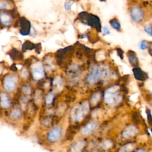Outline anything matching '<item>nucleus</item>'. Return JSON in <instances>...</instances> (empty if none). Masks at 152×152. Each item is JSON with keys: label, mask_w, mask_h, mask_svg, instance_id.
I'll use <instances>...</instances> for the list:
<instances>
[{"label": "nucleus", "mask_w": 152, "mask_h": 152, "mask_svg": "<svg viewBox=\"0 0 152 152\" xmlns=\"http://www.w3.org/2000/svg\"><path fill=\"white\" fill-rule=\"evenodd\" d=\"M22 75H23V77H27V75H28V72L26 70L23 71V72L22 73Z\"/></svg>", "instance_id": "obj_30"}, {"label": "nucleus", "mask_w": 152, "mask_h": 152, "mask_svg": "<svg viewBox=\"0 0 152 152\" xmlns=\"http://www.w3.org/2000/svg\"><path fill=\"white\" fill-rule=\"evenodd\" d=\"M98 127V124L95 122H90L86 125L82 129V134L84 136H87L90 134V133Z\"/></svg>", "instance_id": "obj_7"}, {"label": "nucleus", "mask_w": 152, "mask_h": 152, "mask_svg": "<svg viewBox=\"0 0 152 152\" xmlns=\"http://www.w3.org/2000/svg\"><path fill=\"white\" fill-rule=\"evenodd\" d=\"M151 132H152V129H151Z\"/></svg>", "instance_id": "obj_35"}, {"label": "nucleus", "mask_w": 152, "mask_h": 152, "mask_svg": "<svg viewBox=\"0 0 152 152\" xmlns=\"http://www.w3.org/2000/svg\"><path fill=\"white\" fill-rule=\"evenodd\" d=\"M110 25L112 26V28L115 29L116 30H120L121 28V26L120 23L117 20V19H112V20H110L109 22Z\"/></svg>", "instance_id": "obj_13"}, {"label": "nucleus", "mask_w": 152, "mask_h": 152, "mask_svg": "<svg viewBox=\"0 0 152 152\" xmlns=\"http://www.w3.org/2000/svg\"><path fill=\"white\" fill-rule=\"evenodd\" d=\"M144 31L150 36H152V23L148 24L144 27Z\"/></svg>", "instance_id": "obj_20"}, {"label": "nucleus", "mask_w": 152, "mask_h": 152, "mask_svg": "<svg viewBox=\"0 0 152 152\" xmlns=\"http://www.w3.org/2000/svg\"><path fill=\"white\" fill-rule=\"evenodd\" d=\"M150 112H151V117H152V110Z\"/></svg>", "instance_id": "obj_33"}, {"label": "nucleus", "mask_w": 152, "mask_h": 152, "mask_svg": "<svg viewBox=\"0 0 152 152\" xmlns=\"http://www.w3.org/2000/svg\"><path fill=\"white\" fill-rule=\"evenodd\" d=\"M61 136V127L59 126L53 128L48 134V139L50 142H55L58 140Z\"/></svg>", "instance_id": "obj_4"}, {"label": "nucleus", "mask_w": 152, "mask_h": 152, "mask_svg": "<svg viewBox=\"0 0 152 152\" xmlns=\"http://www.w3.org/2000/svg\"><path fill=\"white\" fill-rule=\"evenodd\" d=\"M16 85V79L12 76H8L4 81V87L8 91H13L15 89Z\"/></svg>", "instance_id": "obj_5"}, {"label": "nucleus", "mask_w": 152, "mask_h": 152, "mask_svg": "<svg viewBox=\"0 0 152 152\" xmlns=\"http://www.w3.org/2000/svg\"><path fill=\"white\" fill-rule=\"evenodd\" d=\"M150 15H151V18H152V10H151V13H150Z\"/></svg>", "instance_id": "obj_32"}, {"label": "nucleus", "mask_w": 152, "mask_h": 152, "mask_svg": "<svg viewBox=\"0 0 152 152\" xmlns=\"http://www.w3.org/2000/svg\"><path fill=\"white\" fill-rule=\"evenodd\" d=\"M101 1H102V0H101ZM105 1V0H104V1Z\"/></svg>", "instance_id": "obj_34"}, {"label": "nucleus", "mask_w": 152, "mask_h": 152, "mask_svg": "<svg viewBox=\"0 0 152 152\" xmlns=\"http://www.w3.org/2000/svg\"><path fill=\"white\" fill-rule=\"evenodd\" d=\"M71 7V1H67L64 4V8L66 11H69Z\"/></svg>", "instance_id": "obj_23"}, {"label": "nucleus", "mask_w": 152, "mask_h": 152, "mask_svg": "<svg viewBox=\"0 0 152 152\" xmlns=\"http://www.w3.org/2000/svg\"><path fill=\"white\" fill-rule=\"evenodd\" d=\"M1 21L3 25H9L12 22V17L7 13H1Z\"/></svg>", "instance_id": "obj_10"}, {"label": "nucleus", "mask_w": 152, "mask_h": 152, "mask_svg": "<svg viewBox=\"0 0 152 152\" xmlns=\"http://www.w3.org/2000/svg\"><path fill=\"white\" fill-rule=\"evenodd\" d=\"M74 113L75 114H73V116L74 117L75 120L77 121H82L83 119V115L84 113L82 107L80 106Z\"/></svg>", "instance_id": "obj_12"}, {"label": "nucleus", "mask_w": 152, "mask_h": 152, "mask_svg": "<svg viewBox=\"0 0 152 152\" xmlns=\"http://www.w3.org/2000/svg\"><path fill=\"white\" fill-rule=\"evenodd\" d=\"M148 53L149 54L152 56V42H150L148 45Z\"/></svg>", "instance_id": "obj_27"}, {"label": "nucleus", "mask_w": 152, "mask_h": 152, "mask_svg": "<svg viewBox=\"0 0 152 152\" xmlns=\"http://www.w3.org/2000/svg\"><path fill=\"white\" fill-rule=\"evenodd\" d=\"M20 115H21L20 110H19V109H14L12 112L11 117V118L13 119H17V118H18L19 117H20Z\"/></svg>", "instance_id": "obj_18"}, {"label": "nucleus", "mask_w": 152, "mask_h": 152, "mask_svg": "<svg viewBox=\"0 0 152 152\" xmlns=\"http://www.w3.org/2000/svg\"><path fill=\"white\" fill-rule=\"evenodd\" d=\"M116 98H117L116 93H109V92L105 91L104 98H105V102L107 103L108 104L113 103L114 102V101H115V100L116 99Z\"/></svg>", "instance_id": "obj_9"}, {"label": "nucleus", "mask_w": 152, "mask_h": 152, "mask_svg": "<svg viewBox=\"0 0 152 152\" xmlns=\"http://www.w3.org/2000/svg\"><path fill=\"white\" fill-rule=\"evenodd\" d=\"M1 105L4 108H8L10 106V101L8 96L3 93L1 94Z\"/></svg>", "instance_id": "obj_11"}, {"label": "nucleus", "mask_w": 152, "mask_h": 152, "mask_svg": "<svg viewBox=\"0 0 152 152\" xmlns=\"http://www.w3.org/2000/svg\"><path fill=\"white\" fill-rule=\"evenodd\" d=\"M103 30L104 33L105 34H109L110 33V31H109V30L108 29V28L107 27H104L103 28Z\"/></svg>", "instance_id": "obj_28"}, {"label": "nucleus", "mask_w": 152, "mask_h": 152, "mask_svg": "<svg viewBox=\"0 0 152 152\" xmlns=\"http://www.w3.org/2000/svg\"><path fill=\"white\" fill-rule=\"evenodd\" d=\"M135 145L134 144H132V143H129L127 144L126 145H125L124 146H123L120 151H131L133 148H134Z\"/></svg>", "instance_id": "obj_16"}, {"label": "nucleus", "mask_w": 152, "mask_h": 152, "mask_svg": "<svg viewBox=\"0 0 152 152\" xmlns=\"http://www.w3.org/2000/svg\"><path fill=\"white\" fill-rule=\"evenodd\" d=\"M82 109H83V112L84 113H87L89 111V103L86 102H84V104L82 106Z\"/></svg>", "instance_id": "obj_22"}, {"label": "nucleus", "mask_w": 152, "mask_h": 152, "mask_svg": "<svg viewBox=\"0 0 152 152\" xmlns=\"http://www.w3.org/2000/svg\"><path fill=\"white\" fill-rule=\"evenodd\" d=\"M53 98V95L52 94H49L48 96H46V103H48V104L51 103L52 102Z\"/></svg>", "instance_id": "obj_24"}, {"label": "nucleus", "mask_w": 152, "mask_h": 152, "mask_svg": "<svg viewBox=\"0 0 152 152\" xmlns=\"http://www.w3.org/2000/svg\"><path fill=\"white\" fill-rule=\"evenodd\" d=\"M128 58H129V61L130 62V63H131L132 64H137L138 62V60L137 56L135 55L134 53H132L130 55L128 56Z\"/></svg>", "instance_id": "obj_19"}, {"label": "nucleus", "mask_w": 152, "mask_h": 152, "mask_svg": "<svg viewBox=\"0 0 152 152\" xmlns=\"http://www.w3.org/2000/svg\"><path fill=\"white\" fill-rule=\"evenodd\" d=\"M84 143L83 141H79L72 147V151H79L83 148V147H84Z\"/></svg>", "instance_id": "obj_15"}, {"label": "nucleus", "mask_w": 152, "mask_h": 152, "mask_svg": "<svg viewBox=\"0 0 152 152\" xmlns=\"http://www.w3.org/2000/svg\"><path fill=\"white\" fill-rule=\"evenodd\" d=\"M136 151H146V150L144 149H138L136 150Z\"/></svg>", "instance_id": "obj_31"}, {"label": "nucleus", "mask_w": 152, "mask_h": 152, "mask_svg": "<svg viewBox=\"0 0 152 152\" xmlns=\"http://www.w3.org/2000/svg\"><path fill=\"white\" fill-rule=\"evenodd\" d=\"M112 146V143L110 141H106L104 143V148L105 147L106 148H110Z\"/></svg>", "instance_id": "obj_26"}, {"label": "nucleus", "mask_w": 152, "mask_h": 152, "mask_svg": "<svg viewBox=\"0 0 152 152\" xmlns=\"http://www.w3.org/2000/svg\"><path fill=\"white\" fill-rule=\"evenodd\" d=\"M23 91L26 93H29L30 92V89L28 87H23Z\"/></svg>", "instance_id": "obj_29"}, {"label": "nucleus", "mask_w": 152, "mask_h": 152, "mask_svg": "<svg viewBox=\"0 0 152 152\" xmlns=\"http://www.w3.org/2000/svg\"><path fill=\"white\" fill-rule=\"evenodd\" d=\"M32 74L35 80H40L44 77V70L41 64H36L32 68Z\"/></svg>", "instance_id": "obj_6"}, {"label": "nucleus", "mask_w": 152, "mask_h": 152, "mask_svg": "<svg viewBox=\"0 0 152 152\" xmlns=\"http://www.w3.org/2000/svg\"><path fill=\"white\" fill-rule=\"evenodd\" d=\"M147 118H148V121L149 124L152 125V117H151V112H148V110H147Z\"/></svg>", "instance_id": "obj_25"}, {"label": "nucleus", "mask_w": 152, "mask_h": 152, "mask_svg": "<svg viewBox=\"0 0 152 152\" xmlns=\"http://www.w3.org/2000/svg\"><path fill=\"white\" fill-rule=\"evenodd\" d=\"M100 98H101L100 93H95L93 95V96H92L91 99V105H96L99 102Z\"/></svg>", "instance_id": "obj_17"}, {"label": "nucleus", "mask_w": 152, "mask_h": 152, "mask_svg": "<svg viewBox=\"0 0 152 152\" xmlns=\"http://www.w3.org/2000/svg\"><path fill=\"white\" fill-rule=\"evenodd\" d=\"M101 77H102V71L101 68L98 66H94L91 74L88 76L87 80L90 84H92L98 82Z\"/></svg>", "instance_id": "obj_2"}, {"label": "nucleus", "mask_w": 152, "mask_h": 152, "mask_svg": "<svg viewBox=\"0 0 152 152\" xmlns=\"http://www.w3.org/2000/svg\"><path fill=\"white\" fill-rule=\"evenodd\" d=\"M129 16L131 20L137 24H140L144 22L147 13L145 8L138 4L131 7L129 9Z\"/></svg>", "instance_id": "obj_1"}, {"label": "nucleus", "mask_w": 152, "mask_h": 152, "mask_svg": "<svg viewBox=\"0 0 152 152\" xmlns=\"http://www.w3.org/2000/svg\"><path fill=\"white\" fill-rule=\"evenodd\" d=\"M8 0H1L0 1V8L1 10H7L10 6L11 3H9Z\"/></svg>", "instance_id": "obj_14"}, {"label": "nucleus", "mask_w": 152, "mask_h": 152, "mask_svg": "<svg viewBox=\"0 0 152 152\" xmlns=\"http://www.w3.org/2000/svg\"><path fill=\"white\" fill-rule=\"evenodd\" d=\"M139 130L134 125H129L122 132V136L126 139H131L135 137L138 134Z\"/></svg>", "instance_id": "obj_3"}, {"label": "nucleus", "mask_w": 152, "mask_h": 152, "mask_svg": "<svg viewBox=\"0 0 152 152\" xmlns=\"http://www.w3.org/2000/svg\"><path fill=\"white\" fill-rule=\"evenodd\" d=\"M139 47L140 49H142V50H145L148 47V43L146 41H142L139 45Z\"/></svg>", "instance_id": "obj_21"}, {"label": "nucleus", "mask_w": 152, "mask_h": 152, "mask_svg": "<svg viewBox=\"0 0 152 152\" xmlns=\"http://www.w3.org/2000/svg\"><path fill=\"white\" fill-rule=\"evenodd\" d=\"M133 72H134L135 77L136 78V79L140 81H144L148 77V76L146 75V74L140 68H134L133 70Z\"/></svg>", "instance_id": "obj_8"}]
</instances>
